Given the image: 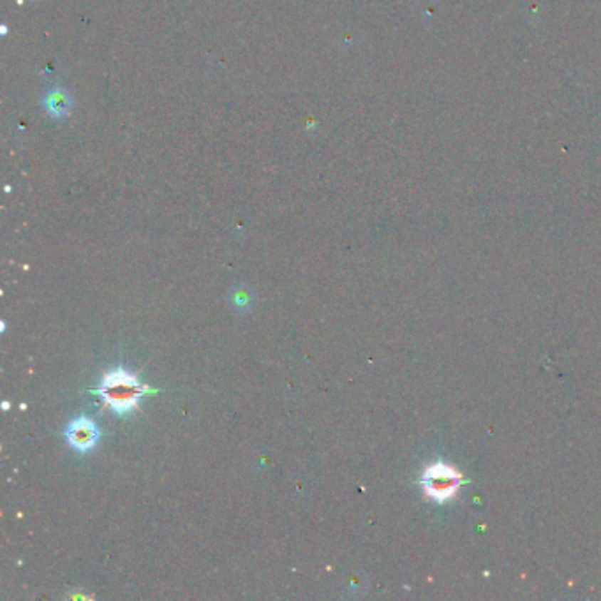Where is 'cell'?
Instances as JSON below:
<instances>
[{"instance_id": "1", "label": "cell", "mask_w": 601, "mask_h": 601, "mask_svg": "<svg viewBox=\"0 0 601 601\" xmlns=\"http://www.w3.org/2000/svg\"><path fill=\"white\" fill-rule=\"evenodd\" d=\"M150 392L135 374L125 369H117L106 372L103 376L101 385L94 393H98L105 402V407H110L118 417H127L138 407L140 399Z\"/></svg>"}, {"instance_id": "2", "label": "cell", "mask_w": 601, "mask_h": 601, "mask_svg": "<svg viewBox=\"0 0 601 601\" xmlns=\"http://www.w3.org/2000/svg\"><path fill=\"white\" fill-rule=\"evenodd\" d=\"M460 484H462V474L446 462L430 464L422 476V487L427 497L437 503H444L457 496Z\"/></svg>"}, {"instance_id": "3", "label": "cell", "mask_w": 601, "mask_h": 601, "mask_svg": "<svg viewBox=\"0 0 601 601\" xmlns=\"http://www.w3.org/2000/svg\"><path fill=\"white\" fill-rule=\"evenodd\" d=\"M99 437H101V430L98 424L87 417L74 418L71 424L66 429V439L71 444L74 450L87 454L92 448L98 444Z\"/></svg>"}]
</instances>
